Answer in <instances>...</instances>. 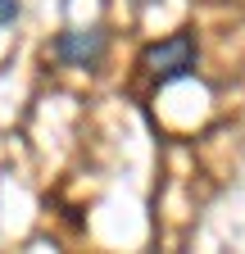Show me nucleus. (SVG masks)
<instances>
[{
  "label": "nucleus",
  "mask_w": 245,
  "mask_h": 254,
  "mask_svg": "<svg viewBox=\"0 0 245 254\" xmlns=\"http://www.w3.org/2000/svg\"><path fill=\"white\" fill-rule=\"evenodd\" d=\"M141 64H145V68L155 73L159 82L186 77V73H195V37H191V32H177V37H168V41H159V46H150Z\"/></svg>",
  "instance_id": "nucleus-1"
},
{
  "label": "nucleus",
  "mask_w": 245,
  "mask_h": 254,
  "mask_svg": "<svg viewBox=\"0 0 245 254\" xmlns=\"http://www.w3.org/2000/svg\"><path fill=\"white\" fill-rule=\"evenodd\" d=\"M55 55L64 64H73V68H91L105 55V32L100 27H68L55 37Z\"/></svg>",
  "instance_id": "nucleus-2"
},
{
  "label": "nucleus",
  "mask_w": 245,
  "mask_h": 254,
  "mask_svg": "<svg viewBox=\"0 0 245 254\" xmlns=\"http://www.w3.org/2000/svg\"><path fill=\"white\" fill-rule=\"evenodd\" d=\"M18 18V0H0V27Z\"/></svg>",
  "instance_id": "nucleus-3"
},
{
  "label": "nucleus",
  "mask_w": 245,
  "mask_h": 254,
  "mask_svg": "<svg viewBox=\"0 0 245 254\" xmlns=\"http://www.w3.org/2000/svg\"><path fill=\"white\" fill-rule=\"evenodd\" d=\"M136 5H155V0H136Z\"/></svg>",
  "instance_id": "nucleus-4"
}]
</instances>
